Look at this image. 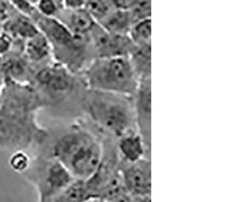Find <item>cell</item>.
<instances>
[{"mask_svg": "<svg viewBox=\"0 0 252 202\" xmlns=\"http://www.w3.org/2000/svg\"><path fill=\"white\" fill-rule=\"evenodd\" d=\"M82 79L87 89L129 97L139 82L128 57L95 59L82 73Z\"/></svg>", "mask_w": 252, "mask_h": 202, "instance_id": "obj_3", "label": "cell"}, {"mask_svg": "<svg viewBox=\"0 0 252 202\" xmlns=\"http://www.w3.org/2000/svg\"><path fill=\"white\" fill-rule=\"evenodd\" d=\"M104 154L102 140L82 126H73L52 149V158L64 165L78 180H88L97 171Z\"/></svg>", "mask_w": 252, "mask_h": 202, "instance_id": "obj_1", "label": "cell"}, {"mask_svg": "<svg viewBox=\"0 0 252 202\" xmlns=\"http://www.w3.org/2000/svg\"><path fill=\"white\" fill-rule=\"evenodd\" d=\"M128 59L138 78H151L152 75V44L133 47Z\"/></svg>", "mask_w": 252, "mask_h": 202, "instance_id": "obj_12", "label": "cell"}, {"mask_svg": "<svg viewBox=\"0 0 252 202\" xmlns=\"http://www.w3.org/2000/svg\"><path fill=\"white\" fill-rule=\"evenodd\" d=\"M35 7L40 15L46 17H56L61 9H63L56 0H38Z\"/></svg>", "mask_w": 252, "mask_h": 202, "instance_id": "obj_20", "label": "cell"}, {"mask_svg": "<svg viewBox=\"0 0 252 202\" xmlns=\"http://www.w3.org/2000/svg\"><path fill=\"white\" fill-rule=\"evenodd\" d=\"M0 72H3L12 79H24L28 76V64L24 59L17 57L8 58L3 60Z\"/></svg>", "mask_w": 252, "mask_h": 202, "instance_id": "obj_17", "label": "cell"}, {"mask_svg": "<svg viewBox=\"0 0 252 202\" xmlns=\"http://www.w3.org/2000/svg\"><path fill=\"white\" fill-rule=\"evenodd\" d=\"M132 25L151 18L152 16V0H131L127 10Z\"/></svg>", "mask_w": 252, "mask_h": 202, "instance_id": "obj_18", "label": "cell"}, {"mask_svg": "<svg viewBox=\"0 0 252 202\" xmlns=\"http://www.w3.org/2000/svg\"><path fill=\"white\" fill-rule=\"evenodd\" d=\"M56 18L75 35H87L96 25V22L85 7L79 9L63 8Z\"/></svg>", "mask_w": 252, "mask_h": 202, "instance_id": "obj_10", "label": "cell"}, {"mask_svg": "<svg viewBox=\"0 0 252 202\" xmlns=\"http://www.w3.org/2000/svg\"><path fill=\"white\" fill-rule=\"evenodd\" d=\"M25 55L31 63L44 65H46L47 61L53 57L49 40L40 32L26 40Z\"/></svg>", "mask_w": 252, "mask_h": 202, "instance_id": "obj_11", "label": "cell"}, {"mask_svg": "<svg viewBox=\"0 0 252 202\" xmlns=\"http://www.w3.org/2000/svg\"><path fill=\"white\" fill-rule=\"evenodd\" d=\"M30 165H31L30 157L24 151L15 152L14 154L11 155L9 159L10 168L17 173L26 172L30 168Z\"/></svg>", "mask_w": 252, "mask_h": 202, "instance_id": "obj_19", "label": "cell"}, {"mask_svg": "<svg viewBox=\"0 0 252 202\" xmlns=\"http://www.w3.org/2000/svg\"><path fill=\"white\" fill-rule=\"evenodd\" d=\"M27 1H29L30 3H32V4H33V5H35V4L37 3L38 0H27Z\"/></svg>", "mask_w": 252, "mask_h": 202, "instance_id": "obj_25", "label": "cell"}, {"mask_svg": "<svg viewBox=\"0 0 252 202\" xmlns=\"http://www.w3.org/2000/svg\"><path fill=\"white\" fill-rule=\"evenodd\" d=\"M135 130L151 153L152 147V79L139 80L136 91L132 96Z\"/></svg>", "mask_w": 252, "mask_h": 202, "instance_id": "obj_5", "label": "cell"}, {"mask_svg": "<svg viewBox=\"0 0 252 202\" xmlns=\"http://www.w3.org/2000/svg\"><path fill=\"white\" fill-rule=\"evenodd\" d=\"M110 202H134L133 197L127 193V191H123L120 194H118L116 197H114Z\"/></svg>", "mask_w": 252, "mask_h": 202, "instance_id": "obj_23", "label": "cell"}, {"mask_svg": "<svg viewBox=\"0 0 252 202\" xmlns=\"http://www.w3.org/2000/svg\"><path fill=\"white\" fill-rule=\"evenodd\" d=\"M74 180L75 178L69 170L59 161L52 158L47 166L41 170L36 181L39 202L57 195L68 187Z\"/></svg>", "mask_w": 252, "mask_h": 202, "instance_id": "obj_8", "label": "cell"}, {"mask_svg": "<svg viewBox=\"0 0 252 202\" xmlns=\"http://www.w3.org/2000/svg\"><path fill=\"white\" fill-rule=\"evenodd\" d=\"M87 0H62L63 8L65 9H79L85 7Z\"/></svg>", "mask_w": 252, "mask_h": 202, "instance_id": "obj_21", "label": "cell"}, {"mask_svg": "<svg viewBox=\"0 0 252 202\" xmlns=\"http://www.w3.org/2000/svg\"><path fill=\"white\" fill-rule=\"evenodd\" d=\"M131 0H108L114 10H128Z\"/></svg>", "mask_w": 252, "mask_h": 202, "instance_id": "obj_22", "label": "cell"}, {"mask_svg": "<svg viewBox=\"0 0 252 202\" xmlns=\"http://www.w3.org/2000/svg\"><path fill=\"white\" fill-rule=\"evenodd\" d=\"M128 36L133 45L152 44V20L151 18L140 20L131 26Z\"/></svg>", "mask_w": 252, "mask_h": 202, "instance_id": "obj_16", "label": "cell"}, {"mask_svg": "<svg viewBox=\"0 0 252 202\" xmlns=\"http://www.w3.org/2000/svg\"><path fill=\"white\" fill-rule=\"evenodd\" d=\"M88 202H100L99 200H90V201H88Z\"/></svg>", "mask_w": 252, "mask_h": 202, "instance_id": "obj_26", "label": "cell"}, {"mask_svg": "<svg viewBox=\"0 0 252 202\" xmlns=\"http://www.w3.org/2000/svg\"><path fill=\"white\" fill-rule=\"evenodd\" d=\"M34 77L36 83L54 99H65L78 85L77 75L57 62L44 65Z\"/></svg>", "mask_w": 252, "mask_h": 202, "instance_id": "obj_4", "label": "cell"}, {"mask_svg": "<svg viewBox=\"0 0 252 202\" xmlns=\"http://www.w3.org/2000/svg\"><path fill=\"white\" fill-rule=\"evenodd\" d=\"M117 155L123 163H134L143 158L151 159V153L136 131L123 135L117 138Z\"/></svg>", "mask_w": 252, "mask_h": 202, "instance_id": "obj_9", "label": "cell"}, {"mask_svg": "<svg viewBox=\"0 0 252 202\" xmlns=\"http://www.w3.org/2000/svg\"><path fill=\"white\" fill-rule=\"evenodd\" d=\"M5 31L7 34H12L20 39H29L39 33L33 20L24 14H20L5 24Z\"/></svg>", "mask_w": 252, "mask_h": 202, "instance_id": "obj_15", "label": "cell"}, {"mask_svg": "<svg viewBox=\"0 0 252 202\" xmlns=\"http://www.w3.org/2000/svg\"><path fill=\"white\" fill-rule=\"evenodd\" d=\"M92 198L85 180L75 179L72 183L57 195L41 202H88Z\"/></svg>", "mask_w": 252, "mask_h": 202, "instance_id": "obj_13", "label": "cell"}, {"mask_svg": "<svg viewBox=\"0 0 252 202\" xmlns=\"http://www.w3.org/2000/svg\"><path fill=\"white\" fill-rule=\"evenodd\" d=\"M134 202H152V194L133 197Z\"/></svg>", "mask_w": 252, "mask_h": 202, "instance_id": "obj_24", "label": "cell"}, {"mask_svg": "<svg viewBox=\"0 0 252 202\" xmlns=\"http://www.w3.org/2000/svg\"><path fill=\"white\" fill-rule=\"evenodd\" d=\"M81 105L95 127L110 137L118 138L135 129L132 97L85 88Z\"/></svg>", "mask_w": 252, "mask_h": 202, "instance_id": "obj_2", "label": "cell"}, {"mask_svg": "<svg viewBox=\"0 0 252 202\" xmlns=\"http://www.w3.org/2000/svg\"><path fill=\"white\" fill-rule=\"evenodd\" d=\"M119 171L125 190L132 197L152 194L151 159L143 158L134 163L119 161Z\"/></svg>", "mask_w": 252, "mask_h": 202, "instance_id": "obj_7", "label": "cell"}, {"mask_svg": "<svg viewBox=\"0 0 252 202\" xmlns=\"http://www.w3.org/2000/svg\"><path fill=\"white\" fill-rule=\"evenodd\" d=\"M97 25L110 34L128 35L132 23L126 10H113Z\"/></svg>", "mask_w": 252, "mask_h": 202, "instance_id": "obj_14", "label": "cell"}, {"mask_svg": "<svg viewBox=\"0 0 252 202\" xmlns=\"http://www.w3.org/2000/svg\"><path fill=\"white\" fill-rule=\"evenodd\" d=\"M88 36L94 60L98 58L128 57L134 47L128 35L110 34L97 24L90 31Z\"/></svg>", "mask_w": 252, "mask_h": 202, "instance_id": "obj_6", "label": "cell"}]
</instances>
